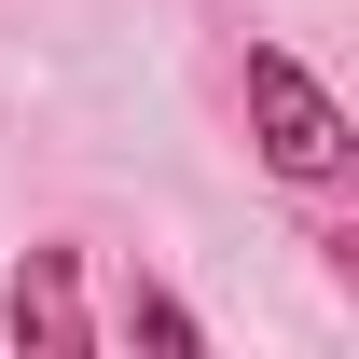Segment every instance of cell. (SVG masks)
Masks as SVG:
<instances>
[{
	"mask_svg": "<svg viewBox=\"0 0 359 359\" xmlns=\"http://www.w3.org/2000/svg\"><path fill=\"white\" fill-rule=\"evenodd\" d=\"M235 97H249V152H263L290 194H346V180H359V125H346V97L318 83L290 42H249Z\"/></svg>",
	"mask_w": 359,
	"mask_h": 359,
	"instance_id": "1",
	"label": "cell"
},
{
	"mask_svg": "<svg viewBox=\"0 0 359 359\" xmlns=\"http://www.w3.org/2000/svg\"><path fill=\"white\" fill-rule=\"evenodd\" d=\"M0 332H14L28 359H83V346H97V318H83V249H28L14 290H0Z\"/></svg>",
	"mask_w": 359,
	"mask_h": 359,
	"instance_id": "2",
	"label": "cell"
},
{
	"mask_svg": "<svg viewBox=\"0 0 359 359\" xmlns=\"http://www.w3.org/2000/svg\"><path fill=\"white\" fill-rule=\"evenodd\" d=\"M125 332H138V346H166V359H194V346H208V318L180 304V290H152V276L125 290Z\"/></svg>",
	"mask_w": 359,
	"mask_h": 359,
	"instance_id": "3",
	"label": "cell"
}]
</instances>
